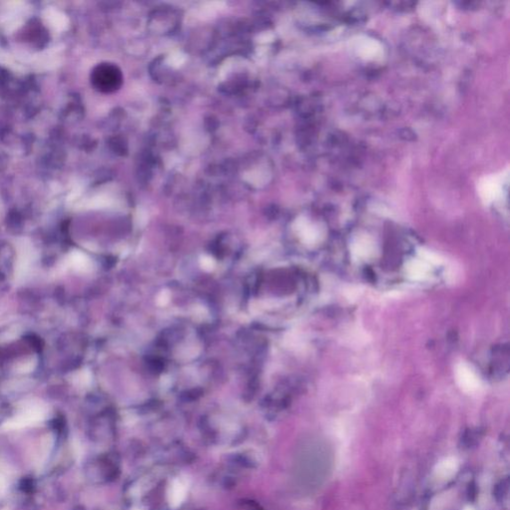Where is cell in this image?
<instances>
[{
  "mask_svg": "<svg viewBox=\"0 0 510 510\" xmlns=\"http://www.w3.org/2000/svg\"><path fill=\"white\" fill-rule=\"evenodd\" d=\"M170 298V292H169V291H167V290H164V291H162V292L159 294V296H158V298H157V303H158L160 306H165V305H167V304L169 303Z\"/></svg>",
  "mask_w": 510,
  "mask_h": 510,
  "instance_id": "cell-6",
  "label": "cell"
},
{
  "mask_svg": "<svg viewBox=\"0 0 510 510\" xmlns=\"http://www.w3.org/2000/svg\"><path fill=\"white\" fill-rule=\"evenodd\" d=\"M48 19L50 20L51 24L54 25L57 29L64 28V26L67 23L66 17L57 11H50L48 13Z\"/></svg>",
  "mask_w": 510,
  "mask_h": 510,
  "instance_id": "cell-4",
  "label": "cell"
},
{
  "mask_svg": "<svg viewBox=\"0 0 510 510\" xmlns=\"http://www.w3.org/2000/svg\"><path fill=\"white\" fill-rule=\"evenodd\" d=\"M199 265L205 271H212L215 267V261L208 255H203L199 259Z\"/></svg>",
  "mask_w": 510,
  "mask_h": 510,
  "instance_id": "cell-5",
  "label": "cell"
},
{
  "mask_svg": "<svg viewBox=\"0 0 510 510\" xmlns=\"http://www.w3.org/2000/svg\"><path fill=\"white\" fill-rule=\"evenodd\" d=\"M71 262L73 266L79 270H87L90 267L89 259L85 255L80 252H75L71 256Z\"/></svg>",
  "mask_w": 510,
  "mask_h": 510,
  "instance_id": "cell-3",
  "label": "cell"
},
{
  "mask_svg": "<svg viewBox=\"0 0 510 510\" xmlns=\"http://www.w3.org/2000/svg\"><path fill=\"white\" fill-rule=\"evenodd\" d=\"M185 495H186V488H185L184 484L179 480L173 481L171 483L170 490H169V502H170V507H172V508L178 507L184 500Z\"/></svg>",
  "mask_w": 510,
  "mask_h": 510,
  "instance_id": "cell-2",
  "label": "cell"
},
{
  "mask_svg": "<svg viewBox=\"0 0 510 510\" xmlns=\"http://www.w3.org/2000/svg\"><path fill=\"white\" fill-rule=\"evenodd\" d=\"M21 488L22 490L26 491V492H30L33 490V481L30 480V479H24L22 480V483H21Z\"/></svg>",
  "mask_w": 510,
  "mask_h": 510,
  "instance_id": "cell-7",
  "label": "cell"
},
{
  "mask_svg": "<svg viewBox=\"0 0 510 510\" xmlns=\"http://www.w3.org/2000/svg\"><path fill=\"white\" fill-rule=\"evenodd\" d=\"M456 378L457 382L460 383L461 386L466 388L476 387L478 384V379L475 374L470 370V368L464 364L458 366L456 370Z\"/></svg>",
  "mask_w": 510,
  "mask_h": 510,
  "instance_id": "cell-1",
  "label": "cell"
}]
</instances>
